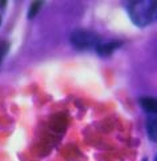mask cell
<instances>
[{
	"mask_svg": "<svg viewBox=\"0 0 157 161\" xmlns=\"http://www.w3.org/2000/svg\"><path fill=\"white\" fill-rule=\"evenodd\" d=\"M140 105L147 113L157 114V97H141Z\"/></svg>",
	"mask_w": 157,
	"mask_h": 161,
	"instance_id": "obj_5",
	"label": "cell"
},
{
	"mask_svg": "<svg viewBox=\"0 0 157 161\" xmlns=\"http://www.w3.org/2000/svg\"><path fill=\"white\" fill-rule=\"evenodd\" d=\"M156 161H157V157H156Z\"/></svg>",
	"mask_w": 157,
	"mask_h": 161,
	"instance_id": "obj_9",
	"label": "cell"
},
{
	"mask_svg": "<svg viewBox=\"0 0 157 161\" xmlns=\"http://www.w3.org/2000/svg\"><path fill=\"white\" fill-rule=\"evenodd\" d=\"M144 161H147V160H144Z\"/></svg>",
	"mask_w": 157,
	"mask_h": 161,
	"instance_id": "obj_10",
	"label": "cell"
},
{
	"mask_svg": "<svg viewBox=\"0 0 157 161\" xmlns=\"http://www.w3.org/2000/svg\"><path fill=\"white\" fill-rule=\"evenodd\" d=\"M0 23H2V19H0Z\"/></svg>",
	"mask_w": 157,
	"mask_h": 161,
	"instance_id": "obj_8",
	"label": "cell"
},
{
	"mask_svg": "<svg viewBox=\"0 0 157 161\" xmlns=\"http://www.w3.org/2000/svg\"><path fill=\"white\" fill-rule=\"evenodd\" d=\"M101 43L100 36L92 31L77 30L71 35V44L77 49H89L96 48Z\"/></svg>",
	"mask_w": 157,
	"mask_h": 161,
	"instance_id": "obj_2",
	"label": "cell"
},
{
	"mask_svg": "<svg viewBox=\"0 0 157 161\" xmlns=\"http://www.w3.org/2000/svg\"><path fill=\"white\" fill-rule=\"evenodd\" d=\"M128 15L133 24L144 28L157 21V0H136L126 4Z\"/></svg>",
	"mask_w": 157,
	"mask_h": 161,
	"instance_id": "obj_1",
	"label": "cell"
},
{
	"mask_svg": "<svg viewBox=\"0 0 157 161\" xmlns=\"http://www.w3.org/2000/svg\"><path fill=\"white\" fill-rule=\"evenodd\" d=\"M121 47V43L120 42H107V43H100L96 47L97 51V55L98 56H103V57H107L110 56L117 48Z\"/></svg>",
	"mask_w": 157,
	"mask_h": 161,
	"instance_id": "obj_3",
	"label": "cell"
},
{
	"mask_svg": "<svg viewBox=\"0 0 157 161\" xmlns=\"http://www.w3.org/2000/svg\"><path fill=\"white\" fill-rule=\"evenodd\" d=\"M42 5H43V2H33L31 4V7H30V11H28V19L35 18V16L39 14L40 8H42Z\"/></svg>",
	"mask_w": 157,
	"mask_h": 161,
	"instance_id": "obj_6",
	"label": "cell"
},
{
	"mask_svg": "<svg viewBox=\"0 0 157 161\" xmlns=\"http://www.w3.org/2000/svg\"><path fill=\"white\" fill-rule=\"evenodd\" d=\"M147 132L149 140L157 142V114H149L147 119Z\"/></svg>",
	"mask_w": 157,
	"mask_h": 161,
	"instance_id": "obj_4",
	"label": "cell"
},
{
	"mask_svg": "<svg viewBox=\"0 0 157 161\" xmlns=\"http://www.w3.org/2000/svg\"><path fill=\"white\" fill-rule=\"evenodd\" d=\"M8 51H9V43L5 42V40H0V64L3 63L4 57L7 56Z\"/></svg>",
	"mask_w": 157,
	"mask_h": 161,
	"instance_id": "obj_7",
	"label": "cell"
}]
</instances>
